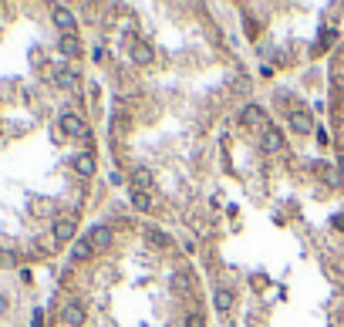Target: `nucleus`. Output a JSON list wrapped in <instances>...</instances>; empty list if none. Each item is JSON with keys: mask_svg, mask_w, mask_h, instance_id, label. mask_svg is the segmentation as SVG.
<instances>
[{"mask_svg": "<svg viewBox=\"0 0 344 327\" xmlns=\"http://www.w3.org/2000/svg\"><path fill=\"white\" fill-rule=\"evenodd\" d=\"M61 135H68V139H88V125H85V118L74 112L61 115Z\"/></svg>", "mask_w": 344, "mask_h": 327, "instance_id": "f257e3e1", "label": "nucleus"}, {"mask_svg": "<svg viewBox=\"0 0 344 327\" xmlns=\"http://www.w3.org/2000/svg\"><path fill=\"white\" fill-rule=\"evenodd\" d=\"M61 324L64 327H81L85 324V303L81 300H68L61 307Z\"/></svg>", "mask_w": 344, "mask_h": 327, "instance_id": "f03ea898", "label": "nucleus"}, {"mask_svg": "<svg viewBox=\"0 0 344 327\" xmlns=\"http://www.w3.org/2000/svg\"><path fill=\"white\" fill-rule=\"evenodd\" d=\"M267 122V112L260 105H247L240 112V125H247V128H256V125H264Z\"/></svg>", "mask_w": 344, "mask_h": 327, "instance_id": "7ed1b4c3", "label": "nucleus"}, {"mask_svg": "<svg viewBox=\"0 0 344 327\" xmlns=\"http://www.w3.org/2000/svg\"><path fill=\"white\" fill-rule=\"evenodd\" d=\"M51 233H54V243H68V239H74L78 226H74V220H54Z\"/></svg>", "mask_w": 344, "mask_h": 327, "instance_id": "20e7f679", "label": "nucleus"}, {"mask_svg": "<svg viewBox=\"0 0 344 327\" xmlns=\"http://www.w3.org/2000/svg\"><path fill=\"white\" fill-rule=\"evenodd\" d=\"M290 122H294L297 132H311L314 128V118H311V112H307L304 105H294V108H290Z\"/></svg>", "mask_w": 344, "mask_h": 327, "instance_id": "39448f33", "label": "nucleus"}, {"mask_svg": "<svg viewBox=\"0 0 344 327\" xmlns=\"http://www.w3.org/2000/svg\"><path fill=\"white\" fill-rule=\"evenodd\" d=\"M233 303H236V297H233V290H226V287H219V290H213V307H216L219 314H230Z\"/></svg>", "mask_w": 344, "mask_h": 327, "instance_id": "423d86ee", "label": "nucleus"}, {"mask_svg": "<svg viewBox=\"0 0 344 327\" xmlns=\"http://www.w3.org/2000/svg\"><path fill=\"white\" fill-rule=\"evenodd\" d=\"M74 169H78V176H85V179H91L95 176V156L91 152H81V156H74Z\"/></svg>", "mask_w": 344, "mask_h": 327, "instance_id": "0eeeda50", "label": "nucleus"}, {"mask_svg": "<svg viewBox=\"0 0 344 327\" xmlns=\"http://www.w3.org/2000/svg\"><path fill=\"white\" fill-rule=\"evenodd\" d=\"M85 239H88V243L95 246V250H105V246L112 243V229H108V226H95Z\"/></svg>", "mask_w": 344, "mask_h": 327, "instance_id": "6e6552de", "label": "nucleus"}, {"mask_svg": "<svg viewBox=\"0 0 344 327\" xmlns=\"http://www.w3.org/2000/svg\"><path fill=\"white\" fill-rule=\"evenodd\" d=\"M264 152H284V135H280V128H267L264 132Z\"/></svg>", "mask_w": 344, "mask_h": 327, "instance_id": "1a4fd4ad", "label": "nucleus"}, {"mask_svg": "<svg viewBox=\"0 0 344 327\" xmlns=\"http://www.w3.org/2000/svg\"><path fill=\"white\" fill-rule=\"evenodd\" d=\"M54 24L61 27L64 34H74V14L68 7H54Z\"/></svg>", "mask_w": 344, "mask_h": 327, "instance_id": "9d476101", "label": "nucleus"}, {"mask_svg": "<svg viewBox=\"0 0 344 327\" xmlns=\"http://www.w3.org/2000/svg\"><path fill=\"white\" fill-rule=\"evenodd\" d=\"M61 54H64V57H78V54H81L78 34H64V37H61Z\"/></svg>", "mask_w": 344, "mask_h": 327, "instance_id": "9b49d317", "label": "nucleus"}, {"mask_svg": "<svg viewBox=\"0 0 344 327\" xmlns=\"http://www.w3.org/2000/svg\"><path fill=\"white\" fill-rule=\"evenodd\" d=\"M132 186H135V189H142V192H145V189L152 186V169H145V165H138V169L132 172Z\"/></svg>", "mask_w": 344, "mask_h": 327, "instance_id": "f8f14e48", "label": "nucleus"}, {"mask_svg": "<svg viewBox=\"0 0 344 327\" xmlns=\"http://www.w3.org/2000/svg\"><path fill=\"white\" fill-rule=\"evenodd\" d=\"M132 209L149 213V209H152V196H149V192H142V189H132Z\"/></svg>", "mask_w": 344, "mask_h": 327, "instance_id": "ddd939ff", "label": "nucleus"}, {"mask_svg": "<svg viewBox=\"0 0 344 327\" xmlns=\"http://www.w3.org/2000/svg\"><path fill=\"white\" fill-rule=\"evenodd\" d=\"M152 57H155V51L149 48V44H135V48H132V61H135V64H152Z\"/></svg>", "mask_w": 344, "mask_h": 327, "instance_id": "4468645a", "label": "nucleus"}, {"mask_svg": "<svg viewBox=\"0 0 344 327\" xmlns=\"http://www.w3.org/2000/svg\"><path fill=\"white\" fill-rule=\"evenodd\" d=\"M95 256V246L88 243V239H78V243L71 246V260H91Z\"/></svg>", "mask_w": 344, "mask_h": 327, "instance_id": "2eb2a0df", "label": "nucleus"}, {"mask_svg": "<svg viewBox=\"0 0 344 327\" xmlns=\"http://www.w3.org/2000/svg\"><path fill=\"white\" fill-rule=\"evenodd\" d=\"M57 84H61V88H78V74L74 71H68V68H57Z\"/></svg>", "mask_w": 344, "mask_h": 327, "instance_id": "dca6fc26", "label": "nucleus"}, {"mask_svg": "<svg viewBox=\"0 0 344 327\" xmlns=\"http://www.w3.org/2000/svg\"><path fill=\"white\" fill-rule=\"evenodd\" d=\"M149 239H152L155 246H169V236H166V233H162V229H155V226L149 229Z\"/></svg>", "mask_w": 344, "mask_h": 327, "instance_id": "f3484780", "label": "nucleus"}, {"mask_svg": "<svg viewBox=\"0 0 344 327\" xmlns=\"http://www.w3.org/2000/svg\"><path fill=\"white\" fill-rule=\"evenodd\" d=\"M172 287H176V290H186V287H189V277H186V273H172Z\"/></svg>", "mask_w": 344, "mask_h": 327, "instance_id": "a211bd4d", "label": "nucleus"}, {"mask_svg": "<svg viewBox=\"0 0 344 327\" xmlns=\"http://www.w3.org/2000/svg\"><path fill=\"white\" fill-rule=\"evenodd\" d=\"M186 327H206V324H203V314H189V320H186Z\"/></svg>", "mask_w": 344, "mask_h": 327, "instance_id": "6ab92c4d", "label": "nucleus"}, {"mask_svg": "<svg viewBox=\"0 0 344 327\" xmlns=\"http://www.w3.org/2000/svg\"><path fill=\"white\" fill-rule=\"evenodd\" d=\"M31 327H44V317H41V311H37V314H34V317H31Z\"/></svg>", "mask_w": 344, "mask_h": 327, "instance_id": "aec40b11", "label": "nucleus"}, {"mask_svg": "<svg viewBox=\"0 0 344 327\" xmlns=\"http://www.w3.org/2000/svg\"><path fill=\"white\" fill-rule=\"evenodd\" d=\"M337 176H341V179H344V156L337 159Z\"/></svg>", "mask_w": 344, "mask_h": 327, "instance_id": "412c9836", "label": "nucleus"}, {"mask_svg": "<svg viewBox=\"0 0 344 327\" xmlns=\"http://www.w3.org/2000/svg\"><path fill=\"white\" fill-rule=\"evenodd\" d=\"M230 327H236V324H230Z\"/></svg>", "mask_w": 344, "mask_h": 327, "instance_id": "4be33fe9", "label": "nucleus"}]
</instances>
